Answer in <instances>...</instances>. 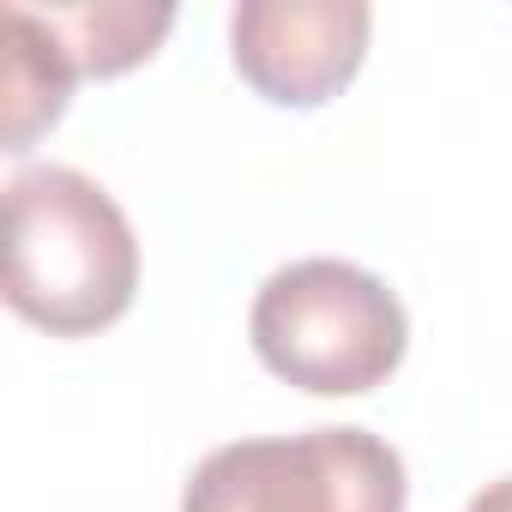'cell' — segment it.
<instances>
[{"label":"cell","mask_w":512,"mask_h":512,"mask_svg":"<svg viewBox=\"0 0 512 512\" xmlns=\"http://www.w3.org/2000/svg\"><path fill=\"white\" fill-rule=\"evenodd\" d=\"M139 241L121 205L79 169L43 163L7 181V308L49 338H91L133 308Z\"/></svg>","instance_id":"6da1fadb"},{"label":"cell","mask_w":512,"mask_h":512,"mask_svg":"<svg viewBox=\"0 0 512 512\" xmlns=\"http://www.w3.org/2000/svg\"><path fill=\"white\" fill-rule=\"evenodd\" d=\"M260 362L314 392V398H362L386 386L410 350L404 302L350 260H296L272 272L247 314Z\"/></svg>","instance_id":"7a4b0ae2"},{"label":"cell","mask_w":512,"mask_h":512,"mask_svg":"<svg viewBox=\"0 0 512 512\" xmlns=\"http://www.w3.org/2000/svg\"><path fill=\"white\" fill-rule=\"evenodd\" d=\"M398 446L368 428L229 440L187 476L181 512H404Z\"/></svg>","instance_id":"3957f363"},{"label":"cell","mask_w":512,"mask_h":512,"mask_svg":"<svg viewBox=\"0 0 512 512\" xmlns=\"http://www.w3.org/2000/svg\"><path fill=\"white\" fill-rule=\"evenodd\" d=\"M374 13L362 0H241L229 13L235 73L284 109L338 97L368 55Z\"/></svg>","instance_id":"277c9868"},{"label":"cell","mask_w":512,"mask_h":512,"mask_svg":"<svg viewBox=\"0 0 512 512\" xmlns=\"http://www.w3.org/2000/svg\"><path fill=\"white\" fill-rule=\"evenodd\" d=\"M73 79L79 67L67 61L55 25L25 0H7V151L13 157L31 151V139L61 121Z\"/></svg>","instance_id":"5b68a950"},{"label":"cell","mask_w":512,"mask_h":512,"mask_svg":"<svg viewBox=\"0 0 512 512\" xmlns=\"http://www.w3.org/2000/svg\"><path fill=\"white\" fill-rule=\"evenodd\" d=\"M55 37L67 43V61L85 79H115L139 67L163 31L175 25V7H133V0H97V7H49L43 13Z\"/></svg>","instance_id":"8992f818"},{"label":"cell","mask_w":512,"mask_h":512,"mask_svg":"<svg viewBox=\"0 0 512 512\" xmlns=\"http://www.w3.org/2000/svg\"><path fill=\"white\" fill-rule=\"evenodd\" d=\"M464 512H512V476H500V482H488Z\"/></svg>","instance_id":"52a82bcc"}]
</instances>
